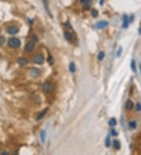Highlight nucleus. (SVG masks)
Instances as JSON below:
<instances>
[{"label": "nucleus", "mask_w": 141, "mask_h": 155, "mask_svg": "<svg viewBox=\"0 0 141 155\" xmlns=\"http://www.w3.org/2000/svg\"><path fill=\"white\" fill-rule=\"evenodd\" d=\"M8 45L11 48H18L20 46V41L17 38H11L8 40Z\"/></svg>", "instance_id": "f257e3e1"}, {"label": "nucleus", "mask_w": 141, "mask_h": 155, "mask_svg": "<svg viewBox=\"0 0 141 155\" xmlns=\"http://www.w3.org/2000/svg\"><path fill=\"white\" fill-rule=\"evenodd\" d=\"M44 56L42 54H37L34 57V62L37 64H43L44 63Z\"/></svg>", "instance_id": "f03ea898"}, {"label": "nucleus", "mask_w": 141, "mask_h": 155, "mask_svg": "<svg viewBox=\"0 0 141 155\" xmlns=\"http://www.w3.org/2000/svg\"><path fill=\"white\" fill-rule=\"evenodd\" d=\"M43 89L45 92L49 93V92H50L52 91V89H53V85H52V84L50 83V82L46 81L43 85Z\"/></svg>", "instance_id": "7ed1b4c3"}, {"label": "nucleus", "mask_w": 141, "mask_h": 155, "mask_svg": "<svg viewBox=\"0 0 141 155\" xmlns=\"http://www.w3.org/2000/svg\"><path fill=\"white\" fill-rule=\"evenodd\" d=\"M6 32L9 35H16L19 32V28L17 27H15V26H11V27L7 28Z\"/></svg>", "instance_id": "20e7f679"}, {"label": "nucleus", "mask_w": 141, "mask_h": 155, "mask_svg": "<svg viewBox=\"0 0 141 155\" xmlns=\"http://www.w3.org/2000/svg\"><path fill=\"white\" fill-rule=\"evenodd\" d=\"M107 25H108V22H107V21H105V20H103V21L98 22V23L95 25V27H96V28H98V29H102V28H106Z\"/></svg>", "instance_id": "39448f33"}, {"label": "nucleus", "mask_w": 141, "mask_h": 155, "mask_svg": "<svg viewBox=\"0 0 141 155\" xmlns=\"http://www.w3.org/2000/svg\"><path fill=\"white\" fill-rule=\"evenodd\" d=\"M35 48V43L33 42H28L27 44L25 45V50L28 52L32 51Z\"/></svg>", "instance_id": "423d86ee"}, {"label": "nucleus", "mask_w": 141, "mask_h": 155, "mask_svg": "<svg viewBox=\"0 0 141 155\" xmlns=\"http://www.w3.org/2000/svg\"><path fill=\"white\" fill-rule=\"evenodd\" d=\"M129 17L126 15H125L123 17V24H122V28H127L129 27Z\"/></svg>", "instance_id": "0eeeda50"}, {"label": "nucleus", "mask_w": 141, "mask_h": 155, "mask_svg": "<svg viewBox=\"0 0 141 155\" xmlns=\"http://www.w3.org/2000/svg\"><path fill=\"white\" fill-rule=\"evenodd\" d=\"M17 62H18V64L20 65V66H24L28 64V60L26 59V58H24V57H20L17 60Z\"/></svg>", "instance_id": "6e6552de"}, {"label": "nucleus", "mask_w": 141, "mask_h": 155, "mask_svg": "<svg viewBox=\"0 0 141 155\" xmlns=\"http://www.w3.org/2000/svg\"><path fill=\"white\" fill-rule=\"evenodd\" d=\"M133 103L131 101V100H128L125 103V108H126V110L128 111H131L133 108Z\"/></svg>", "instance_id": "1a4fd4ad"}, {"label": "nucleus", "mask_w": 141, "mask_h": 155, "mask_svg": "<svg viewBox=\"0 0 141 155\" xmlns=\"http://www.w3.org/2000/svg\"><path fill=\"white\" fill-rule=\"evenodd\" d=\"M39 73L40 72L37 68H33V69H31V75L34 78H37L39 75Z\"/></svg>", "instance_id": "9d476101"}, {"label": "nucleus", "mask_w": 141, "mask_h": 155, "mask_svg": "<svg viewBox=\"0 0 141 155\" xmlns=\"http://www.w3.org/2000/svg\"><path fill=\"white\" fill-rule=\"evenodd\" d=\"M64 38L67 40V41H71L74 38L73 35L70 32H64Z\"/></svg>", "instance_id": "9b49d317"}, {"label": "nucleus", "mask_w": 141, "mask_h": 155, "mask_svg": "<svg viewBox=\"0 0 141 155\" xmlns=\"http://www.w3.org/2000/svg\"><path fill=\"white\" fill-rule=\"evenodd\" d=\"M43 2L44 4V7L46 10V12L48 13V14L50 16V17H52V14L50 13V11H49V5H48V2H47V0H43Z\"/></svg>", "instance_id": "f8f14e48"}, {"label": "nucleus", "mask_w": 141, "mask_h": 155, "mask_svg": "<svg viewBox=\"0 0 141 155\" xmlns=\"http://www.w3.org/2000/svg\"><path fill=\"white\" fill-rule=\"evenodd\" d=\"M113 146H114V148H115L116 150H119L120 147H121V143H120V142L118 140H114Z\"/></svg>", "instance_id": "ddd939ff"}, {"label": "nucleus", "mask_w": 141, "mask_h": 155, "mask_svg": "<svg viewBox=\"0 0 141 155\" xmlns=\"http://www.w3.org/2000/svg\"><path fill=\"white\" fill-rule=\"evenodd\" d=\"M46 112H47V109H45V110H43V111H42L39 115H38V117H37V120L39 121V120H41L42 118H43V117L45 116V115L46 114Z\"/></svg>", "instance_id": "4468645a"}, {"label": "nucleus", "mask_w": 141, "mask_h": 155, "mask_svg": "<svg viewBox=\"0 0 141 155\" xmlns=\"http://www.w3.org/2000/svg\"><path fill=\"white\" fill-rule=\"evenodd\" d=\"M116 125H117V121H116L115 118H114V117L111 118L110 121H109V125L113 127V126H115Z\"/></svg>", "instance_id": "2eb2a0df"}, {"label": "nucleus", "mask_w": 141, "mask_h": 155, "mask_svg": "<svg viewBox=\"0 0 141 155\" xmlns=\"http://www.w3.org/2000/svg\"><path fill=\"white\" fill-rule=\"evenodd\" d=\"M69 70L71 72V73H74V72H75V70H76V68H75V63H71L70 65H69Z\"/></svg>", "instance_id": "dca6fc26"}, {"label": "nucleus", "mask_w": 141, "mask_h": 155, "mask_svg": "<svg viewBox=\"0 0 141 155\" xmlns=\"http://www.w3.org/2000/svg\"><path fill=\"white\" fill-rule=\"evenodd\" d=\"M40 138L41 140L43 143H45V139H46V132L44 130H42L40 132Z\"/></svg>", "instance_id": "f3484780"}, {"label": "nucleus", "mask_w": 141, "mask_h": 155, "mask_svg": "<svg viewBox=\"0 0 141 155\" xmlns=\"http://www.w3.org/2000/svg\"><path fill=\"white\" fill-rule=\"evenodd\" d=\"M104 56H105V53L104 52H100V53L98 54V60H103Z\"/></svg>", "instance_id": "a211bd4d"}, {"label": "nucleus", "mask_w": 141, "mask_h": 155, "mask_svg": "<svg viewBox=\"0 0 141 155\" xmlns=\"http://www.w3.org/2000/svg\"><path fill=\"white\" fill-rule=\"evenodd\" d=\"M129 127L131 128L134 129V128H137V122L134 121H130L129 123Z\"/></svg>", "instance_id": "6ab92c4d"}, {"label": "nucleus", "mask_w": 141, "mask_h": 155, "mask_svg": "<svg viewBox=\"0 0 141 155\" xmlns=\"http://www.w3.org/2000/svg\"><path fill=\"white\" fill-rule=\"evenodd\" d=\"M98 14H99V13H98V11H97L96 9H93L91 10V15H92V16H93V17H97V16H98Z\"/></svg>", "instance_id": "aec40b11"}, {"label": "nucleus", "mask_w": 141, "mask_h": 155, "mask_svg": "<svg viewBox=\"0 0 141 155\" xmlns=\"http://www.w3.org/2000/svg\"><path fill=\"white\" fill-rule=\"evenodd\" d=\"M131 68L135 72V73L137 72V69H136V63H135V60H133L132 62H131Z\"/></svg>", "instance_id": "412c9836"}, {"label": "nucleus", "mask_w": 141, "mask_h": 155, "mask_svg": "<svg viewBox=\"0 0 141 155\" xmlns=\"http://www.w3.org/2000/svg\"><path fill=\"white\" fill-rule=\"evenodd\" d=\"M105 146L107 147H109L110 146H111V139H110V137L107 136L106 138V140H105Z\"/></svg>", "instance_id": "4be33fe9"}, {"label": "nucleus", "mask_w": 141, "mask_h": 155, "mask_svg": "<svg viewBox=\"0 0 141 155\" xmlns=\"http://www.w3.org/2000/svg\"><path fill=\"white\" fill-rule=\"evenodd\" d=\"M48 62H49V64H50V65H52L53 64V56H49V58H48Z\"/></svg>", "instance_id": "5701e85b"}, {"label": "nucleus", "mask_w": 141, "mask_h": 155, "mask_svg": "<svg viewBox=\"0 0 141 155\" xmlns=\"http://www.w3.org/2000/svg\"><path fill=\"white\" fill-rule=\"evenodd\" d=\"M136 110L137 111H141V103H138L137 104V107H136Z\"/></svg>", "instance_id": "b1692460"}, {"label": "nucleus", "mask_w": 141, "mask_h": 155, "mask_svg": "<svg viewBox=\"0 0 141 155\" xmlns=\"http://www.w3.org/2000/svg\"><path fill=\"white\" fill-rule=\"evenodd\" d=\"M111 134L112 136H117L118 135V132L115 131V129H114V128H112L111 130Z\"/></svg>", "instance_id": "393cba45"}, {"label": "nucleus", "mask_w": 141, "mask_h": 155, "mask_svg": "<svg viewBox=\"0 0 141 155\" xmlns=\"http://www.w3.org/2000/svg\"><path fill=\"white\" fill-rule=\"evenodd\" d=\"M5 41H6V39L4 37H0V45H2L5 42Z\"/></svg>", "instance_id": "a878e982"}, {"label": "nucleus", "mask_w": 141, "mask_h": 155, "mask_svg": "<svg viewBox=\"0 0 141 155\" xmlns=\"http://www.w3.org/2000/svg\"><path fill=\"white\" fill-rule=\"evenodd\" d=\"M122 52V48H120V49H118V51L117 52V56H121Z\"/></svg>", "instance_id": "bb28decb"}, {"label": "nucleus", "mask_w": 141, "mask_h": 155, "mask_svg": "<svg viewBox=\"0 0 141 155\" xmlns=\"http://www.w3.org/2000/svg\"><path fill=\"white\" fill-rule=\"evenodd\" d=\"M80 2H81V3H82V4H85V3L87 2V0H80Z\"/></svg>", "instance_id": "cd10ccee"}, {"label": "nucleus", "mask_w": 141, "mask_h": 155, "mask_svg": "<svg viewBox=\"0 0 141 155\" xmlns=\"http://www.w3.org/2000/svg\"><path fill=\"white\" fill-rule=\"evenodd\" d=\"M103 0H100V5H103Z\"/></svg>", "instance_id": "c85d7f7f"}, {"label": "nucleus", "mask_w": 141, "mask_h": 155, "mask_svg": "<svg viewBox=\"0 0 141 155\" xmlns=\"http://www.w3.org/2000/svg\"><path fill=\"white\" fill-rule=\"evenodd\" d=\"M140 74H141V64H140Z\"/></svg>", "instance_id": "c756f323"}]
</instances>
